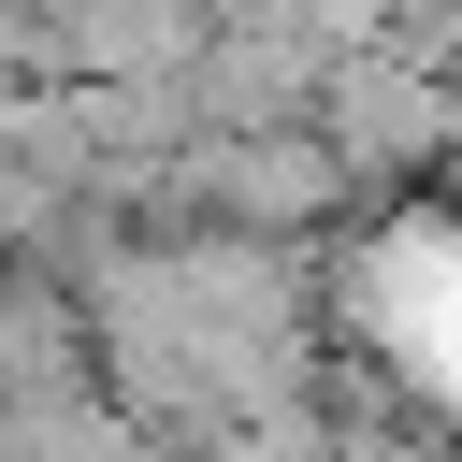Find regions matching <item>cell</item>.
Masks as SVG:
<instances>
[{
  "mask_svg": "<svg viewBox=\"0 0 462 462\" xmlns=\"http://www.w3.org/2000/svg\"><path fill=\"white\" fill-rule=\"evenodd\" d=\"M318 130L346 144V173H375V159L448 144V130H462V87H433V58H419V43H346V58H332V87H318Z\"/></svg>",
  "mask_w": 462,
  "mask_h": 462,
  "instance_id": "cell-1",
  "label": "cell"
},
{
  "mask_svg": "<svg viewBox=\"0 0 462 462\" xmlns=\"http://www.w3.org/2000/svg\"><path fill=\"white\" fill-rule=\"evenodd\" d=\"M217 43V0H58V58L72 72H116L144 101H173Z\"/></svg>",
  "mask_w": 462,
  "mask_h": 462,
  "instance_id": "cell-2",
  "label": "cell"
}]
</instances>
